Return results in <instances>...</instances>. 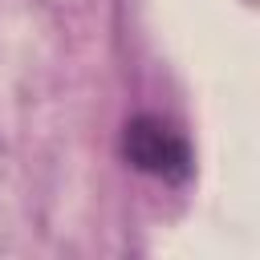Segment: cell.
I'll list each match as a JSON object with an SVG mask.
<instances>
[{
    "label": "cell",
    "instance_id": "cell-1",
    "mask_svg": "<svg viewBox=\"0 0 260 260\" xmlns=\"http://www.w3.org/2000/svg\"><path fill=\"white\" fill-rule=\"evenodd\" d=\"M122 158L134 171L162 179V183H187L195 171L191 142L158 114H134L122 126Z\"/></svg>",
    "mask_w": 260,
    "mask_h": 260
},
{
    "label": "cell",
    "instance_id": "cell-2",
    "mask_svg": "<svg viewBox=\"0 0 260 260\" xmlns=\"http://www.w3.org/2000/svg\"><path fill=\"white\" fill-rule=\"evenodd\" d=\"M244 4H256V0H244Z\"/></svg>",
    "mask_w": 260,
    "mask_h": 260
}]
</instances>
